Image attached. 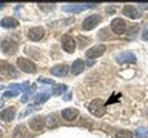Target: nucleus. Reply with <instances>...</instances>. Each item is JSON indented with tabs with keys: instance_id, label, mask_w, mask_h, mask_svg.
I'll use <instances>...</instances> for the list:
<instances>
[{
	"instance_id": "26",
	"label": "nucleus",
	"mask_w": 148,
	"mask_h": 138,
	"mask_svg": "<svg viewBox=\"0 0 148 138\" xmlns=\"http://www.w3.org/2000/svg\"><path fill=\"white\" fill-rule=\"evenodd\" d=\"M39 81L40 83H46V85H48V83H49V85H54V81L53 80H48V78H40Z\"/></svg>"
},
{
	"instance_id": "23",
	"label": "nucleus",
	"mask_w": 148,
	"mask_h": 138,
	"mask_svg": "<svg viewBox=\"0 0 148 138\" xmlns=\"http://www.w3.org/2000/svg\"><path fill=\"white\" fill-rule=\"evenodd\" d=\"M114 138H133V133L130 131H119L114 135Z\"/></svg>"
},
{
	"instance_id": "15",
	"label": "nucleus",
	"mask_w": 148,
	"mask_h": 138,
	"mask_svg": "<svg viewBox=\"0 0 148 138\" xmlns=\"http://www.w3.org/2000/svg\"><path fill=\"white\" fill-rule=\"evenodd\" d=\"M117 62L119 63H134L136 62V57L131 52H122L117 55Z\"/></svg>"
},
{
	"instance_id": "18",
	"label": "nucleus",
	"mask_w": 148,
	"mask_h": 138,
	"mask_svg": "<svg viewBox=\"0 0 148 138\" xmlns=\"http://www.w3.org/2000/svg\"><path fill=\"white\" fill-rule=\"evenodd\" d=\"M83 69H85V63H83V60H76V62L73 63L71 66V72L74 75H77V74H80Z\"/></svg>"
},
{
	"instance_id": "20",
	"label": "nucleus",
	"mask_w": 148,
	"mask_h": 138,
	"mask_svg": "<svg viewBox=\"0 0 148 138\" xmlns=\"http://www.w3.org/2000/svg\"><path fill=\"white\" fill-rule=\"evenodd\" d=\"M0 69H2L3 72H6L9 74V75H12V77H17V71L14 69L11 64H8V63H0Z\"/></svg>"
},
{
	"instance_id": "13",
	"label": "nucleus",
	"mask_w": 148,
	"mask_h": 138,
	"mask_svg": "<svg viewBox=\"0 0 148 138\" xmlns=\"http://www.w3.org/2000/svg\"><path fill=\"white\" fill-rule=\"evenodd\" d=\"M51 74L56 77H65L68 74V66L66 64H57V66L51 68Z\"/></svg>"
},
{
	"instance_id": "2",
	"label": "nucleus",
	"mask_w": 148,
	"mask_h": 138,
	"mask_svg": "<svg viewBox=\"0 0 148 138\" xmlns=\"http://www.w3.org/2000/svg\"><path fill=\"white\" fill-rule=\"evenodd\" d=\"M100 20H102V17L99 16V14H92V16H90V17H86L85 20H83V25H82V28L85 31H91V29H94V28L100 23Z\"/></svg>"
},
{
	"instance_id": "6",
	"label": "nucleus",
	"mask_w": 148,
	"mask_h": 138,
	"mask_svg": "<svg viewBox=\"0 0 148 138\" xmlns=\"http://www.w3.org/2000/svg\"><path fill=\"white\" fill-rule=\"evenodd\" d=\"M43 34H45V31H43V28H40V26L31 28V29L28 31V37H29V40H32V41L42 40L43 39Z\"/></svg>"
},
{
	"instance_id": "24",
	"label": "nucleus",
	"mask_w": 148,
	"mask_h": 138,
	"mask_svg": "<svg viewBox=\"0 0 148 138\" xmlns=\"http://www.w3.org/2000/svg\"><path fill=\"white\" fill-rule=\"evenodd\" d=\"M63 91H66V86H63V85H59V86H54V89H53V94H54V95H60V94H63Z\"/></svg>"
},
{
	"instance_id": "17",
	"label": "nucleus",
	"mask_w": 148,
	"mask_h": 138,
	"mask_svg": "<svg viewBox=\"0 0 148 138\" xmlns=\"http://www.w3.org/2000/svg\"><path fill=\"white\" fill-rule=\"evenodd\" d=\"M26 137H28L26 127L22 126V124H18V126L14 129V132H12V138H26Z\"/></svg>"
},
{
	"instance_id": "12",
	"label": "nucleus",
	"mask_w": 148,
	"mask_h": 138,
	"mask_svg": "<svg viewBox=\"0 0 148 138\" xmlns=\"http://www.w3.org/2000/svg\"><path fill=\"white\" fill-rule=\"evenodd\" d=\"M29 127L32 129V131H36V132L43 131V129H45V120H43V118H40V117L32 118L31 121H29Z\"/></svg>"
},
{
	"instance_id": "19",
	"label": "nucleus",
	"mask_w": 148,
	"mask_h": 138,
	"mask_svg": "<svg viewBox=\"0 0 148 138\" xmlns=\"http://www.w3.org/2000/svg\"><path fill=\"white\" fill-rule=\"evenodd\" d=\"M45 126L48 127V129L57 127V126H59V120H57V117H54V115H48V117L45 118Z\"/></svg>"
},
{
	"instance_id": "9",
	"label": "nucleus",
	"mask_w": 148,
	"mask_h": 138,
	"mask_svg": "<svg viewBox=\"0 0 148 138\" xmlns=\"http://www.w3.org/2000/svg\"><path fill=\"white\" fill-rule=\"evenodd\" d=\"M79 117V110L74 109V108H68V109H63L62 110V118L66 120V121H73Z\"/></svg>"
},
{
	"instance_id": "21",
	"label": "nucleus",
	"mask_w": 148,
	"mask_h": 138,
	"mask_svg": "<svg viewBox=\"0 0 148 138\" xmlns=\"http://www.w3.org/2000/svg\"><path fill=\"white\" fill-rule=\"evenodd\" d=\"M134 138H148V129H143V127L136 129V132H134Z\"/></svg>"
},
{
	"instance_id": "7",
	"label": "nucleus",
	"mask_w": 148,
	"mask_h": 138,
	"mask_svg": "<svg viewBox=\"0 0 148 138\" xmlns=\"http://www.w3.org/2000/svg\"><path fill=\"white\" fill-rule=\"evenodd\" d=\"M16 49H17L16 40H11V39L3 40V43H2V51H3V54H12V52H16Z\"/></svg>"
},
{
	"instance_id": "27",
	"label": "nucleus",
	"mask_w": 148,
	"mask_h": 138,
	"mask_svg": "<svg viewBox=\"0 0 148 138\" xmlns=\"http://www.w3.org/2000/svg\"><path fill=\"white\" fill-rule=\"evenodd\" d=\"M143 40H148V26H145V29H143V35H142Z\"/></svg>"
},
{
	"instance_id": "8",
	"label": "nucleus",
	"mask_w": 148,
	"mask_h": 138,
	"mask_svg": "<svg viewBox=\"0 0 148 138\" xmlns=\"http://www.w3.org/2000/svg\"><path fill=\"white\" fill-rule=\"evenodd\" d=\"M62 48L66 51V52H74L76 51V41H74V39H71V37H63L62 39Z\"/></svg>"
},
{
	"instance_id": "29",
	"label": "nucleus",
	"mask_w": 148,
	"mask_h": 138,
	"mask_svg": "<svg viewBox=\"0 0 148 138\" xmlns=\"http://www.w3.org/2000/svg\"><path fill=\"white\" fill-rule=\"evenodd\" d=\"M2 104H3V100H2V98H0V106H2Z\"/></svg>"
},
{
	"instance_id": "25",
	"label": "nucleus",
	"mask_w": 148,
	"mask_h": 138,
	"mask_svg": "<svg viewBox=\"0 0 148 138\" xmlns=\"http://www.w3.org/2000/svg\"><path fill=\"white\" fill-rule=\"evenodd\" d=\"M17 94H18L17 91H12V89H9L8 92H5V94H3V97H5V98H9V97H16Z\"/></svg>"
},
{
	"instance_id": "10",
	"label": "nucleus",
	"mask_w": 148,
	"mask_h": 138,
	"mask_svg": "<svg viewBox=\"0 0 148 138\" xmlns=\"http://www.w3.org/2000/svg\"><path fill=\"white\" fill-rule=\"evenodd\" d=\"M123 16L125 17H130V18H139L140 17V12L136 9V6H131V5H127V6H123L122 9Z\"/></svg>"
},
{
	"instance_id": "28",
	"label": "nucleus",
	"mask_w": 148,
	"mask_h": 138,
	"mask_svg": "<svg viewBox=\"0 0 148 138\" xmlns=\"http://www.w3.org/2000/svg\"><path fill=\"white\" fill-rule=\"evenodd\" d=\"M5 6H6L5 3H0V9H2V8H5Z\"/></svg>"
},
{
	"instance_id": "1",
	"label": "nucleus",
	"mask_w": 148,
	"mask_h": 138,
	"mask_svg": "<svg viewBox=\"0 0 148 138\" xmlns=\"http://www.w3.org/2000/svg\"><path fill=\"white\" fill-rule=\"evenodd\" d=\"M88 110H90V114L94 115V117H103L105 115V103L100 98H96L88 104Z\"/></svg>"
},
{
	"instance_id": "16",
	"label": "nucleus",
	"mask_w": 148,
	"mask_h": 138,
	"mask_svg": "<svg viewBox=\"0 0 148 138\" xmlns=\"http://www.w3.org/2000/svg\"><path fill=\"white\" fill-rule=\"evenodd\" d=\"M14 115H16V110L12 108H6L5 110L0 112V120H3V121H11L14 118Z\"/></svg>"
},
{
	"instance_id": "3",
	"label": "nucleus",
	"mask_w": 148,
	"mask_h": 138,
	"mask_svg": "<svg viewBox=\"0 0 148 138\" xmlns=\"http://www.w3.org/2000/svg\"><path fill=\"white\" fill-rule=\"evenodd\" d=\"M17 66L20 68V71L28 72V74H34L36 72V64L29 62L28 58H18L17 60Z\"/></svg>"
},
{
	"instance_id": "5",
	"label": "nucleus",
	"mask_w": 148,
	"mask_h": 138,
	"mask_svg": "<svg viewBox=\"0 0 148 138\" xmlns=\"http://www.w3.org/2000/svg\"><path fill=\"white\" fill-rule=\"evenodd\" d=\"M106 51V46L105 45H96V46H92V48H90L86 51V57L88 58H96V57H99V55H102Z\"/></svg>"
},
{
	"instance_id": "4",
	"label": "nucleus",
	"mask_w": 148,
	"mask_h": 138,
	"mask_svg": "<svg viewBox=\"0 0 148 138\" xmlns=\"http://www.w3.org/2000/svg\"><path fill=\"white\" fill-rule=\"evenodd\" d=\"M125 29H127V23L123 22V18H114L113 22H111V31L114 32V34H125Z\"/></svg>"
},
{
	"instance_id": "11",
	"label": "nucleus",
	"mask_w": 148,
	"mask_h": 138,
	"mask_svg": "<svg viewBox=\"0 0 148 138\" xmlns=\"http://www.w3.org/2000/svg\"><path fill=\"white\" fill-rule=\"evenodd\" d=\"M91 6H94V5H65V6H62V9L66 12H80L83 9L91 8Z\"/></svg>"
},
{
	"instance_id": "22",
	"label": "nucleus",
	"mask_w": 148,
	"mask_h": 138,
	"mask_svg": "<svg viewBox=\"0 0 148 138\" xmlns=\"http://www.w3.org/2000/svg\"><path fill=\"white\" fill-rule=\"evenodd\" d=\"M49 98V94L48 92H43V94H40V95H37L36 97V104H42V103H45L46 100Z\"/></svg>"
},
{
	"instance_id": "14",
	"label": "nucleus",
	"mask_w": 148,
	"mask_h": 138,
	"mask_svg": "<svg viewBox=\"0 0 148 138\" xmlns=\"http://www.w3.org/2000/svg\"><path fill=\"white\" fill-rule=\"evenodd\" d=\"M0 26L9 29V28L18 26V22L16 20V18H12V17H5V18H2V20H0Z\"/></svg>"
}]
</instances>
